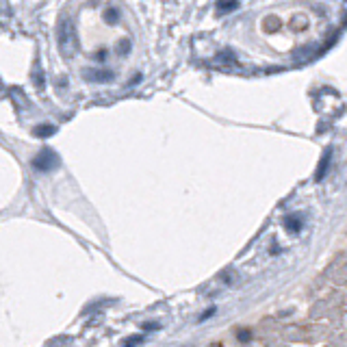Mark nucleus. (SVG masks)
I'll return each mask as SVG.
<instances>
[{"instance_id": "nucleus-1", "label": "nucleus", "mask_w": 347, "mask_h": 347, "mask_svg": "<svg viewBox=\"0 0 347 347\" xmlns=\"http://www.w3.org/2000/svg\"><path fill=\"white\" fill-rule=\"evenodd\" d=\"M76 33H74V24L70 22V18H61V22L57 26V42H59V48L65 57H72L74 52V46H76Z\"/></svg>"}, {"instance_id": "nucleus-2", "label": "nucleus", "mask_w": 347, "mask_h": 347, "mask_svg": "<svg viewBox=\"0 0 347 347\" xmlns=\"http://www.w3.org/2000/svg\"><path fill=\"white\" fill-rule=\"evenodd\" d=\"M33 167L37 169V172H52L55 167H59V154L52 152L50 148H44L39 150V152L33 156Z\"/></svg>"}, {"instance_id": "nucleus-3", "label": "nucleus", "mask_w": 347, "mask_h": 347, "mask_svg": "<svg viewBox=\"0 0 347 347\" xmlns=\"http://www.w3.org/2000/svg\"><path fill=\"white\" fill-rule=\"evenodd\" d=\"M83 76L89 83H109L115 78V74L111 70H83Z\"/></svg>"}, {"instance_id": "nucleus-4", "label": "nucleus", "mask_w": 347, "mask_h": 347, "mask_svg": "<svg viewBox=\"0 0 347 347\" xmlns=\"http://www.w3.org/2000/svg\"><path fill=\"white\" fill-rule=\"evenodd\" d=\"M104 22L111 24V26L117 24V22H120V11H117L115 7H111V9H107V11H104Z\"/></svg>"}, {"instance_id": "nucleus-5", "label": "nucleus", "mask_w": 347, "mask_h": 347, "mask_svg": "<svg viewBox=\"0 0 347 347\" xmlns=\"http://www.w3.org/2000/svg\"><path fill=\"white\" fill-rule=\"evenodd\" d=\"M55 133H57V128L50 126V124H46V126H37L35 130H33V135H35V137H50Z\"/></svg>"}, {"instance_id": "nucleus-6", "label": "nucleus", "mask_w": 347, "mask_h": 347, "mask_svg": "<svg viewBox=\"0 0 347 347\" xmlns=\"http://www.w3.org/2000/svg\"><path fill=\"white\" fill-rule=\"evenodd\" d=\"M330 154H332V150H328V152H325V156H323V161L319 163V169H317V180H321L323 176H325V169H328V165H330Z\"/></svg>"}, {"instance_id": "nucleus-7", "label": "nucleus", "mask_w": 347, "mask_h": 347, "mask_svg": "<svg viewBox=\"0 0 347 347\" xmlns=\"http://www.w3.org/2000/svg\"><path fill=\"white\" fill-rule=\"evenodd\" d=\"M239 3L237 0H219V5H217V11L219 13H228V11H232V9H237Z\"/></svg>"}, {"instance_id": "nucleus-8", "label": "nucleus", "mask_w": 347, "mask_h": 347, "mask_svg": "<svg viewBox=\"0 0 347 347\" xmlns=\"http://www.w3.org/2000/svg\"><path fill=\"white\" fill-rule=\"evenodd\" d=\"M130 48H133V44H130V39H122L120 44H117V55H128Z\"/></svg>"}, {"instance_id": "nucleus-9", "label": "nucleus", "mask_w": 347, "mask_h": 347, "mask_svg": "<svg viewBox=\"0 0 347 347\" xmlns=\"http://www.w3.org/2000/svg\"><path fill=\"white\" fill-rule=\"evenodd\" d=\"M286 228H291L293 232H297L299 228H302V221H299V217H289L286 219Z\"/></svg>"}, {"instance_id": "nucleus-10", "label": "nucleus", "mask_w": 347, "mask_h": 347, "mask_svg": "<svg viewBox=\"0 0 347 347\" xmlns=\"http://www.w3.org/2000/svg\"><path fill=\"white\" fill-rule=\"evenodd\" d=\"M107 57H109V50H107V48H100V50H98L96 55H94L96 61H104V59H107Z\"/></svg>"}, {"instance_id": "nucleus-11", "label": "nucleus", "mask_w": 347, "mask_h": 347, "mask_svg": "<svg viewBox=\"0 0 347 347\" xmlns=\"http://www.w3.org/2000/svg\"><path fill=\"white\" fill-rule=\"evenodd\" d=\"M141 341H143V336H133V338H126V345H137Z\"/></svg>"}, {"instance_id": "nucleus-12", "label": "nucleus", "mask_w": 347, "mask_h": 347, "mask_svg": "<svg viewBox=\"0 0 347 347\" xmlns=\"http://www.w3.org/2000/svg\"><path fill=\"white\" fill-rule=\"evenodd\" d=\"M213 312H215V308H208V310L204 312V315H202V319H208V317H211V315H213Z\"/></svg>"}]
</instances>
